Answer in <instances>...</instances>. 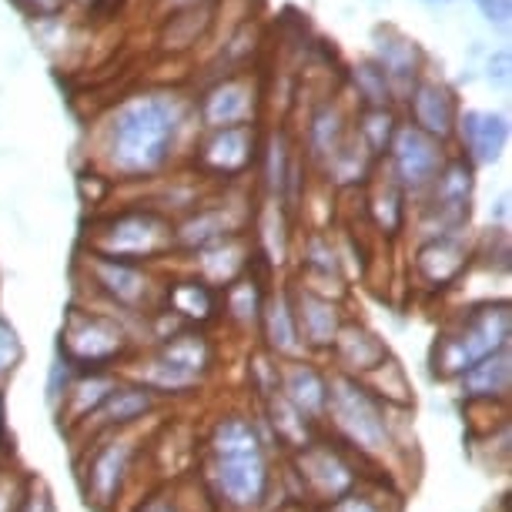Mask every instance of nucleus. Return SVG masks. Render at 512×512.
I'll list each match as a JSON object with an SVG mask.
<instances>
[{"label": "nucleus", "instance_id": "obj_31", "mask_svg": "<svg viewBox=\"0 0 512 512\" xmlns=\"http://www.w3.org/2000/svg\"><path fill=\"white\" fill-rule=\"evenodd\" d=\"M322 512H402L399 496L385 486V482H369L365 479L359 489H352L349 496L335 499L332 506Z\"/></svg>", "mask_w": 512, "mask_h": 512}, {"label": "nucleus", "instance_id": "obj_32", "mask_svg": "<svg viewBox=\"0 0 512 512\" xmlns=\"http://www.w3.org/2000/svg\"><path fill=\"white\" fill-rule=\"evenodd\" d=\"M345 141H349V134H345V121L335 108H322L308 124V148L315 158H335Z\"/></svg>", "mask_w": 512, "mask_h": 512}, {"label": "nucleus", "instance_id": "obj_3", "mask_svg": "<svg viewBox=\"0 0 512 512\" xmlns=\"http://www.w3.org/2000/svg\"><path fill=\"white\" fill-rule=\"evenodd\" d=\"M322 432L342 449H349L362 466H395L399 462L392 439V409L375 399L362 382L345 379L338 372L328 375Z\"/></svg>", "mask_w": 512, "mask_h": 512}, {"label": "nucleus", "instance_id": "obj_12", "mask_svg": "<svg viewBox=\"0 0 512 512\" xmlns=\"http://www.w3.org/2000/svg\"><path fill=\"white\" fill-rule=\"evenodd\" d=\"M392 349L389 342L375 332L369 322H362V318H345V325L338 328L335 342H332V352L325 355L328 369L345 375V379H355L362 382L365 375L372 369H379V365L389 359Z\"/></svg>", "mask_w": 512, "mask_h": 512}, {"label": "nucleus", "instance_id": "obj_5", "mask_svg": "<svg viewBox=\"0 0 512 512\" xmlns=\"http://www.w3.org/2000/svg\"><path fill=\"white\" fill-rule=\"evenodd\" d=\"M201 489L215 512H272L275 492L282 479L275 472V449H241L218 452V456H198Z\"/></svg>", "mask_w": 512, "mask_h": 512}, {"label": "nucleus", "instance_id": "obj_2", "mask_svg": "<svg viewBox=\"0 0 512 512\" xmlns=\"http://www.w3.org/2000/svg\"><path fill=\"white\" fill-rule=\"evenodd\" d=\"M148 315H124L104 305H71L57 335V355L74 372L118 369L134 352L148 349Z\"/></svg>", "mask_w": 512, "mask_h": 512}, {"label": "nucleus", "instance_id": "obj_37", "mask_svg": "<svg viewBox=\"0 0 512 512\" xmlns=\"http://www.w3.org/2000/svg\"><path fill=\"white\" fill-rule=\"evenodd\" d=\"M131 512H198V509L185 499V486L181 482H164V486L151 489L148 496L134 502Z\"/></svg>", "mask_w": 512, "mask_h": 512}, {"label": "nucleus", "instance_id": "obj_21", "mask_svg": "<svg viewBox=\"0 0 512 512\" xmlns=\"http://www.w3.org/2000/svg\"><path fill=\"white\" fill-rule=\"evenodd\" d=\"M161 305L188 328H211L221 318V292H215V288L205 285L195 275L168 278Z\"/></svg>", "mask_w": 512, "mask_h": 512}, {"label": "nucleus", "instance_id": "obj_7", "mask_svg": "<svg viewBox=\"0 0 512 512\" xmlns=\"http://www.w3.org/2000/svg\"><path fill=\"white\" fill-rule=\"evenodd\" d=\"M288 469L282 476L295 482V492L288 502H308L315 509L332 506L335 499L349 496L352 489H359L365 482V466L352 456L349 449H342L335 439H328L325 432L318 439L308 442L305 449L285 456Z\"/></svg>", "mask_w": 512, "mask_h": 512}, {"label": "nucleus", "instance_id": "obj_29", "mask_svg": "<svg viewBox=\"0 0 512 512\" xmlns=\"http://www.w3.org/2000/svg\"><path fill=\"white\" fill-rule=\"evenodd\" d=\"M362 385L369 389L375 399L382 405H389V409H412L415 405V389H412V379L409 372H405V365L389 355L379 369H372L369 375L362 379Z\"/></svg>", "mask_w": 512, "mask_h": 512}, {"label": "nucleus", "instance_id": "obj_14", "mask_svg": "<svg viewBox=\"0 0 512 512\" xmlns=\"http://www.w3.org/2000/svg\"><path fill=\"white\" fill-rule=\"evenodd\" d=\"M258 349L272 355L275 362H295V359H308L302 335H298V322H295V308H292V292L288 285L268 288L262 318H258Z\"/></svg>", "mask_w": 512, "mask_h": 512}, {"label": "nucleus", "instance_id": "obj_27", "mask_svg": "<svg viewBox=\"0 0 512 512\" xmlns=\"http://www.w3.org/2000/svg\"><path fill=\"white\" fill-rule=\"evenodd\" d=\"M235 235H238V221L231 218L228 208H198L175 225V248H185L195 255V251L218 245V241Z\"/></svg>", "mask_w": 512, "mask_h": 512}, {"label": "nucleus", "instance_id": "obj_41", "mask_svg": "<svg viewBox=\"0 0 512 512\" xmlns=\"http://www.w3.org/2000/svg\"><path fill=\"white\" fill-rule=\"evenodd\" d=\"M74 369L67 365L61 355H54V362H51V369H47V385H44V402H47V409L57 412V405H61L64 399V392H67V385L74 382Z\"/></svg>", "mask_w": 512, "mask_h": 512}, {"label": "nucleus", "instance_id": "obj_11", "mask_svg": "<svg viewBox=\"0 0 512 512\" xmlns=\"http://www.w3.org/2000/svg\"><path fill=\"white\" fill-rule=\"evenodd\" d=\"M389 161H392V181L399 185L405 195H419L429 191V185L436 181L439 168L446 164V151L442 141L429 138L425 131H419L415 124H399L395 138L389 144Z\"/></svg>", "mask_w": 512, "mask_h": 512}, {"label": "nucleus", "instance_id": "obj_40", "mask_svg": "<svg viewBox=\"0 0 512 512\" xmlns=\"http://www.w3.org/2000/svg\"><path fill=\"white\" fill-rule=\"evenodd\" d=\"M21 359H24V345H21V338H17V328L0 315V389H4V382L17 372Z\"/></svg>", "mask_w": 512, "mask_h": 512}, {"label": "nucleus", "instance_id": "obj_8", "mask_svg": "<svg viewBox=\"0 0 512 512\" xmlns=\"http://www.w3.org/2000/svg\"><path fill=\"white\" fill-rule=\"evenodd\" d=\"M171 251H175V225L154 208L121 211L91 235V255L118 258V262L154 265Z\"/></svg>", "mask_w": 512, "mask_h": 512}, {"label": "nucleus", "instance_id": "obj_28", "mask_svg": "<svg viewBox=\"0 0 512 512\" xmlns=\"http://www.w3.org/2000/svg\"><path fill=\"white\" fill-rule=\"evenodd\" d=\"M251 111H255V98H251V91L238 81L218 84V88L205 98V104H201V118H205L208 131L248 124Z\"/></svg>", "mask_w": 512, "mask_h": 512}, {"label": "nucleus", "instance_id": "obj_33", "mask_svg": "<svg viewBox=\"0 0 512 512\" xmlns=\"http://www.w3.org/2000/svg\"><path fill=\"white\" fill-rule=\"evenodd\" d=\"M34 482V472H27L17 459L0 452V512H21Z\"/></svg>", "mask_w": 512, "mask_h": 512}, {"label": "nucleus", "instance_id": "obj_38", "mask_svg": "<svg viewBox=\"0 0 512 512\" xmlns=\"http://www.w3.org/2000/svg\"><path fill=\"white\" fill-rule=\"evenodd\" d=\"M265 178H268V188L275 195H285L288 188V178H292V161H288V144L285 138H275L268 141V168H265Z\"/></svg>", "mask_w": 512, "mask_h": 512}, {"label": "nucleus", "instance_id": "obj_44", "mask_svg": "<svg viewBox=\"0 0 512 512\" xmlns=\"http://www.w3.org/2000/svg\"><path fill=\"white\" fill-rule=\"evenodd\" d=\"M272 512H322V509H315V506H308V502H285V506H278Z\"/></svg>", "mask_w": 512, "mask_h": 512}, {"label": "nucleus", "instance_id": "obj_1", "mask_svg": "<svg viewBox=\"0 0 512 512\" xmlns=\"http://www.w3.org/2000/svg\"><path fill=\"white\" fill-rule=\"evenodd\" d=\"M181 121L185 114L168 94H141L124 101L108 124V141H104L108 168L121 178H144L161 171L175 151Z\"/></svg>", "mask_w": 512, "mask_h": 512}, {"label": "nucleus", "instance_id": "obj_20", "mask_svg": "<svg viewBox=\"0 0 512 512\" xmlns=\"http://www.w3.org/2000/svg\"><path fill=\"white\" fill-rule=\"evenodd\" d=\"M255 415H258V422H262V429H265L268 442H272V449L285 452V456L305 449L308 442L322 436V425L312 422L308 415H302L292 402H285L278 392H272L268 399L258 402Z\"/></svg>", "mask_w": 512, "mask_h": 512}, {"label": "nucleus", "instance_id": "obj_30", "mask_svg": "<svg viewBox=\"0 0 512 512\" xmlns=\"http://www.w3.org/2000/svg\"><path fill=\"white\" fill-rule=\"evenodd\" d=\"M258 255L268 268H282L288 262V221L278 201H268L258 218Z\"/></svg>", "mask_w": 512, "mask_h": 512}, {"label": "nucleus", "instance_id": "obj_25", "mask_svg": "<svg viewBox=\"0 0 512 512\" xmlns=\"http://www.w3.org/2000/svg\"><path fill=\"white\" fill-rule=\"evenodd\" d=\"M456 131L462 138V148H466L469 164H492L506 151V141H509L506 118L492 111H466L456 121Z\"/></svg>", "mask_w": 512, "mask_h": 512}, {"label": "nucleus", "instance_id": "obj_22", "mask_svg": "<svg viewBox=\"0 0 512 512\" xmlns=\"http://www.w3.org/2000/svg\"><path fill=\"white\" fill-rule=\"evenodd\" d=\"M255 268V258H251L248 245L235 238H225L218 245H208L195 251V262H191V275L201 278L205 285H211L215 292H225L231 282H238L241 275H248Z\"/></svg>", "mask_w": 512, "mask_h": 512}, {"label": "nucleus", "instance_id": "obj_17", "mask_svg": "<svg viewBox=\"0 0 512 512\" xmlns=\"http://www.w3.org/2000/svg\"><path fill=\"white\" fill-rule=\"evenodd\" d=\"M255 158H258V134L251 124L208 131V138L201 141V148H198L201 168L221 178H235L241 171H248Z\"/></svg>", "mask_w": 512, "mask_h": 512}, {"label": "nucleus", "instance_id": "obj_36", "mask_svg": "<svg viewBox=\"0 0 512 512\" xmlns=\"http://www.w3.org/2000/svg\"><path fill=\"white\" fill-rule=\"evenodd\" d=\"M372 218L375 225H379L382 231H389V235H395V231L402 228L405 221V191L395 185V181H389L379 195L372 198Z\"/></svg>", "mask_w": 512, "mask_h": 512}, {"label": "nucleus", "instance_id": "obj_45", "mask_svg": "<svg viewBox=\"0 0 512 512\" xmlns=\"http://www.w3.org/2000/svg\"><path fill=\"white\" fill-rule=\"evenodd\" d=\"M7 439V402H4V389H0V446Z\"/></svg>", "mask_w": 512, "mask_h": 512}, {"label": "nucleus", "instance_id": "obj_43", "mask_svg": "<svg viewBox=\"0 0 512 512\" xmlns=\"http://www.w3.org/2000/svg\"><path fill=\"white\" fill-rule=\"evenodd\" d=\"M476 4L482 7V14L489 17V21H506L509 17V0H476Z\"/></svg>", "mask_w": 512, "mask_h": 512}, {"label": "nucleus", "instance_id": "obj_35", "mask_svg": "<svg viewBox=\"0 0 512 512\" xmlns=\"http://www.w3.org/2000/svg\"><path fill=\"white\" fill-rule=\"evenodd\" d=\"M369 164H372V154L365 151L362 141H345L335 158H328V168H332V178L338 185H355V181H362L369 175Z\"/></svg>", "mask_w": 512, "mask_h": 512}, {"label": "nucleus", "instance_id": "obj_6", "mask_svg": "<svg viewBox=\"0 0 512 512\" xmlns=\"http://www.w3.org/2000/svg\"><path fill=\"white\" fill-rule=\"evenodd\" d=\"M148 442L151 429H138L98 436L77 449V482H81L84 502L94 512H114L121 506L134 476H138Z\"/></svg>", "mask_w": 512, "mask_h": 512}, {"label": "nucleus", "instance_id": "obj_9", "mask_svg": "<svg viewBox=\"0 0 512 512\" xmlns=\"http://www.w3.org/2000/svg\"><path fill=\"white\" fill-rule=\"evenodd\" d=\"M84 278L98 305L114 308L124 315H151L161 308L164 282L154 275L151 265L118 262V258L88 255L84 258Z\"/></svg>", "mask_w": 512, "mask_h": 512}, {"label": "nucleus", "instance_id": "obj_19", "mask_svg": "<svg viewBox=\"0 0 512 512\" xmlns=\"http://www.w3.org/2000/svg\"><path fill=\"white\" fill-rule=\"evenodd\" d=\"M452 392L466 405H509V389H512V349L496 352L489 359L476 362L466 369L459 379H452Z\"/></svg>", "mask_w": 512, "mask_h": 512}, {"label": "nucleus", "instance_id": "obj_39", "mask_svg": "<svg viewBox=\"0 0 512 512\" xmlns=\"http://www.w3.org/2000/svg\"><path fill=\"white\" fill-rule=\"evenodd\" d=\"M355 84H359L362 98L369 101V108H385L389 104V74L375 64H362L355 71Z\"/></svg>", "mask_w": 512, "mask_h": 512}, {"label": "nucleus", "instance_id": "obj_42", "mask_svg": "<svg viewBox=\"0 0 512 512\" xmlns=\"http://www.w3.org/2000/svg\"><path fill=\"white\" fill-rule=\"evenodd\" d=\"M21 512H57V506H54V496H51V489H47L41 479L34 482L31 496H27V502H24V509H21Z\"/></svg>", "mask_w": 512, "mask_h": 512}, {"label": "nucleus", "instance_id": "obj_13", "mask_svg": "<svg viewBox=\"0 0 512 512\" xmlns=\"http://www.w3.org/2000/svg\"><path fill=\"white\" fill-rule=\"evenodd\" d=\"M292 292V308H295V322H298V335H302V345L308 352V359H322L332 352V342L338 335V328L345 325V302H335V298L315 295L302 285H288Z\"/></svg>", "mask_w": 512, "mask_h": 512}, {"label": "nucleus", "instance_id": "obj_24", "mask_svg": "<svg viewBox=\"0 0 512 512\" xmlns=\"http://www.w3.org/2000/svg\"><path fill=\"white\" fill-rule=\"evenodd\" d=\"M158 355H164L168 362L181 365V369L201 375V379H211L218 365V342L211 338L208 328H178L175 335L161 338V342L148 345Z\"/></svg>", "mask_w": 512, "mask_h": 512}, {"label": "nucleus", "instance_id": "obj_16", "mask_svg": "<svg viewBox=\"0 0 512 512\" xmlns=\"http://www.w3.org/2000/svg\"><path fill=\"white\" fill-rule=\"evenodd\" d=\"M328 365L322 359H295L278 362V395L292 402L298 412L322 425L328 402Z\"/></svg>", "mask_w": 512, "mask_h": 512}, {"label": "nucleus", "instance_id": "obj_15", "mask_svg": "<svg viewBox=\"0 0 512 512\" xmlns=\"http://www.w3.org/2000/svg\"><path fill=\"white\" fill-rule=\"evenodd\" d=\"M472 262V251L462 235H442V238H425L419 251H415V278L429 292H446L466 275Z\"/></svg>", "mask_w": 512, "mask_h": 512}, {"label": "nucleus", "instance_id": "obj_10", "mask_svg": "<svg viewBox=\"0 0 512 512\" xmlns=\"http://www.w3.org/2000/svg\"><path fill=\"white\" fill-rule=\"evenodd\" d=\"M164 409H168V402H161L158 395L151 389H144L141 382L134 379H121L118 389H114L104 405L98 412L91 415L88 422L81 425V429L74 432V442L77 449L84 446V442L98 439V436H111V432H138V429H151V422H158Z\"/></svg>", "mask_w": 512, "mask_h": 512}, {"label": "nucleus", "instance_id": "obj_23", "mask_svg": "<svg viewBox=\"0 0 512 512\" xmlns=\"http://www.w3.org/2000/svg\"><path fill=\"white\" fill-rule=\"evenodd\" d=\"M265 298H268V285L262 282V275L251 268L248 275H241L238 282H231L225 292H221L218 322H225L231 332H238V335H255Z\"/></svg>", "mask_w": 512, "mask_h": 512}, {"label": "nucleus", "instance_id": "obj_26", "mask_svg": "<svg viewBox=\"0 0 512 512\" xmlns=\"http://www.w3.org/2000/svg\"><path fill=\"white\" fill-rule=\"evenodd\" d=\"M412 118H415V128L425 131L429 138L436 141H449L456 134V101L446 88L439 84H419L412 91Z\"/></svg>", "mask_w": 512, "mask_h": 512}, {"label": "nucleus", "instance_id": "obj_18", "mask_svg": "<svg viewBox=\"0 0 512 512\" xmlns=\"http://www.w3.org/2000/svg\"><path fill=\"white\" fill-rule=\"evenodd\" d=\"M121 379H124V375L118 369L77 372L74 382L67 385L64 399H61V405H57V412H54L57 425H61L67 436H74V432L81 429V425L101 409L104 399H108V395L118 389Z\"/></svg>", "mask_w": 512, "mask_h": 512}, {"label": "nucleus", "instance_id": "obj_34", "mask_svg": "<svg viewBox=\"0 0 512 512\" xmlns=\"http://www.w3.org/2000/svg\"><path fill=\"white\" fill-rule=\"evenodd\" d=\"M395 131H399V124L385 108H369L362 114V128H359V141L365 144V151L372 154V158H379V154H389V144L395 138Z\"/></svg>", "mask_w": 512, "mask_h": 512}, {"label": "nucleus", "instance_id": "obj_4", "mask_svg": "<svg viewBox=\"0 0 512 512\" xmlns=\"http://www.w3.org/2000/svg\"><path fill=\"white\" fill-rule=\"evenodd\" d=\"M506 349H512V308L506 298H489L469 305L442 328L429 352V372L436 382H452L476 362Z\"/></svg>", "mask_w": 512, "mask_h": 512}]
</instances>
